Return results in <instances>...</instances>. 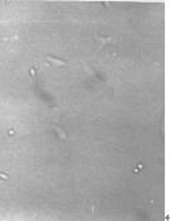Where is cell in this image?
Listing matches in <instances>:
<instances>
[{"label": "cell", "instance_id": "1", "mask_svg": "<svg viewBox=\"0 0 170 221\" xmlns=\"http://www.w3.org/2000/svg\"><path fill=\"white\" fill-rule=\"evenodd\" d=\"M49 63H52V64H55V65H57V66H65L66 65V63L65 61H62V60H59V59H56V57H52V56H47L46 57Z\"/></svg>", "mask_w": 170, "mask_h": 221}, {"label": "cell", "instance_id": "2", "mask_svg": "<svg viewBox=\"0 0 170 221\" xmlns=\"http://www.w3.org/2000/svg\"><path fill=\"white\" fill-rule=\"evenodd\" d=\"M55 130H56V131L59 133V134H60V137H61V138H65V133H62V130H61V129H59V128H55Z\"/></svg>", "mask_w": 170, "mask_h": 221}]
</instances>
